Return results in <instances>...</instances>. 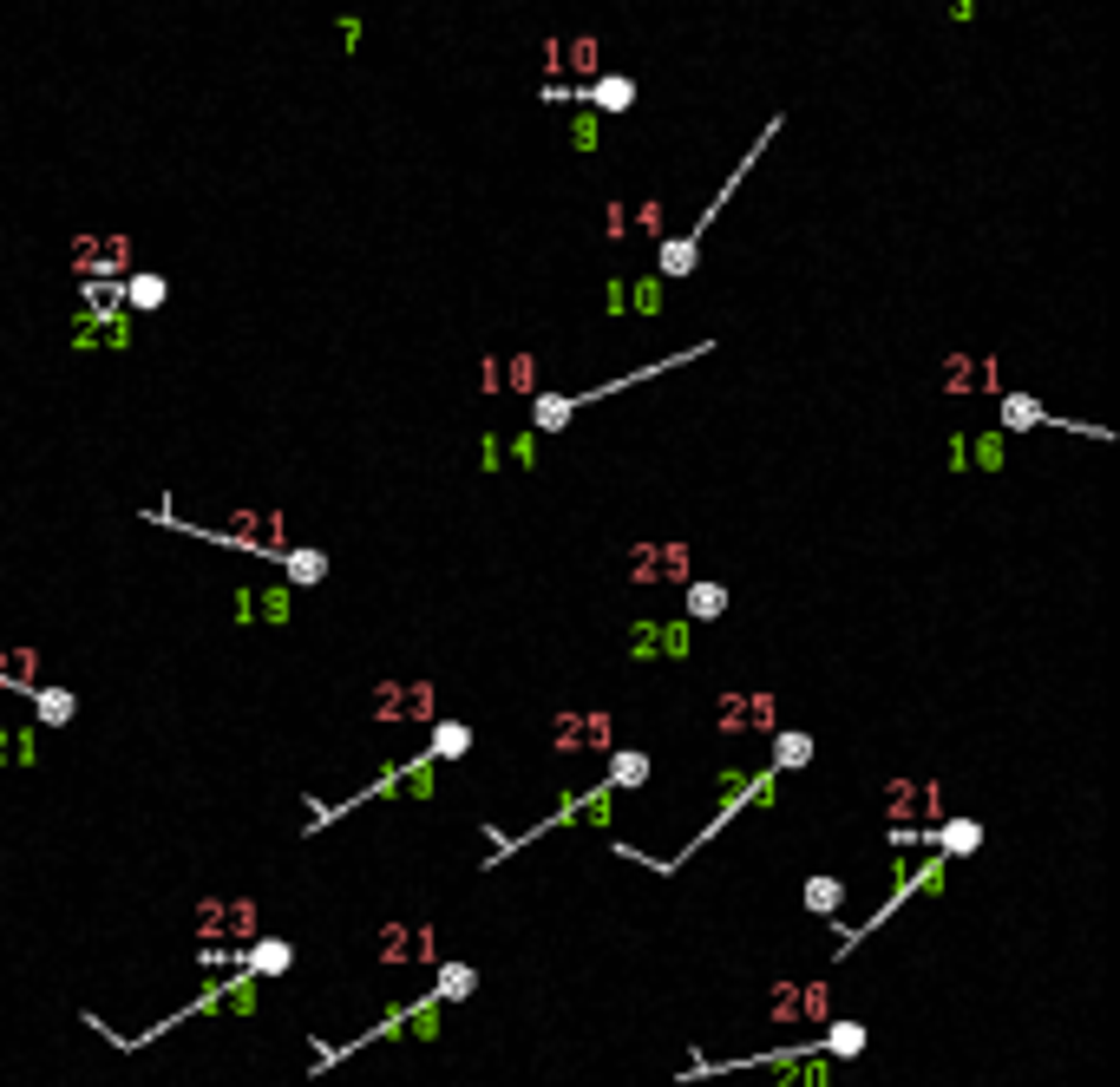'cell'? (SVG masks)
I'll return each mask as SVG.
<instances>
[{
  "instance_id": "d6986e66",
  "label": "cell",
  "mask_w": 1120,
  "mask_h": 1087,
  "mask_svg": "<svg viewBox=\"0 0 1120 1087\" xmlns=\"http://www.w3.org/2000/svg\"><path fill=\"white\" fill-rule=\"evenodd\" d=\"M33 708H40V721H47V727H66L72 714H80V702H72L66 688H33Z\"/></svg>"
},
{
  "instance_id": "44dd1931",
  "label": "cell",
  "mask_w": 1120,
  "mask_h": 1087,
  "mask_svg": "<svg viewBox=\"0 0 1120 1087\" xmlns=\"http://www.w3.org/2000/svg\"><path fill=\"white\" fill-rule=\"evenodd\" d=\"M165 289H171V282H165V276H151V269H144V276H132L119 295H125V308H165Z\"/></svg>"
},
{
  "instance_id": "e0dca14e",
  "label": "cell",
  "mask_w": 1120,
  "mask_h": 1087,
  "mask_svg": "<svg viewBox=\"0 0 1120 1087\" xmlns=\"http://www.w3.org/2000/svg\"><path fill=\"white\" fill-rule=\"evenodd\" d=\"M289 963H295V950H289V944H276V937H269V944H256V950L243 956V969H249V977H282Z\"/></svg>"
},
{
  "instance_id": "4dcf8cb0",
  "label": "cell",
  "mask_w": 1120,
  "mask_h": 1087,
  "mask_svg": "<svg viewBox=\"0 0 1120 1087\" xmlns=\"http://www.w3.org/2000/svg\"><path fill=\"white\" fill-rule=\"evenodd\" d=\"M1002 459V439H977V465H996Z\"/></svg>"
},
{
  "instance_id": "ffe728a7",
  "label": "cell",
  "mask_w": 1120,
  "mask_h": 1087,
  "mask_svg": "<svg viewBox=\"0 0 1120 1087\" xmlns=\"http://www.w3.org/2000/svg\"><path fill=\"white\" fill-rule=\"evenodd\" d=\"M282 570H289V584L308 590V584H322V576H328V557L322 551H282Z\"/></svg>"
},
{
  "instance_id": "3957f363",
  "label": "cell",
  "mask_w": 1120,
  "mask_h": 1087,
  "mask_svg": "<svg viewBox=\"0 0 1120 1087\" xmlns=\"http://www.w3.org/2000/svg\"><path fill=\"white\" fill-rule=\"evenodd\" d=\"M623 570L636 576V584H688V570H694V551L688 544H636V551L623 557Z\"/></svg>"
},
{
  "instance_id": "5b68a950",
  "label": "cell",
  "mask_w": 1120,
  "mask_h": 1087,
  "mask_svg": "<svg viewBox=\"0 0 1120 1087\" xmlns=\"http://www.w3.org/2000/svg\"><path fill=\"white\" fill-rule=\"evenodd\" d=\"M197 537L243 544V551L276 557V564H282V551H289V537H282V518H276V512H237V518H229V531H197Z\"/></svg>"
},
{
  "instance_id": "7402d4cb",
  "label": "cell",
  "mask_w": 1120,
  "mask_h": 1087,
  "mask_svg": "<svg viewBox=\"0 0 1120 1087\" xmlns=\"http://www.w3.org/2000/svg\"><path fill=\"white\" fill-rule=\"evenodd\" d=\"M531 419H537V433H564V426H570V400L564 394H537Z\"/></svg>"
},
{
  "instance_id": "6da1fadb",
  "label": "cell",
  "mask_w": 1120,
  "mask_h": 1087,
  "mask_svg": "<svg viewBox=\"0 0 1120 1087\" xmlns=\"http://www.w3.org/2000/svg\"><path fill=\"white\" fill-rule=\"evenodd\" d=\"M774 721H780V702L766 688H734V694H721L714 714H708L714 734H774Z\"/></svg>"
},
{
  "instance_id": "30bf717a",
  "label": "cell",
  "mask_w": 1120,
  "mask_h": 1087,
  "mask_svg": "<svg viewBox=\"0 0 1120 1087\" xmlns=\"http://www.w3.org/2000/svg\"><path fill=\"white\" fill-rule=\"evenodd\" d=\"M590 819L609 826V787H597V793H584V799H570L564 812H551L545 826H590ZM545 826H537V832H545ZM524 839H531V832H524ZM524 839H512V845H524ZM512 845H492V851H512Z\"/></svg>"
},
{
  "instance_id": "8992f818",
  "label": "cell",
  "mask_w": 1120,
  "mask_h": 1087,
  "mask_svg": "<svg viewBox=\"0 0 1120 1087\" xmlns=\"http://www.w3.org/2000/svg\"><path fill=\"white\" fill-rule=\"evenodd\" d=\"M545 741L564 747V754H570V747H597V754H603V747L616 741V714H609V708H570V714H557V721L545 727Z\"/></svg>"
},
{
  "instance_id": "f1b7e54d",
  "label": "cell",
  "mask_w": 1120,
  "mask_h": 1087,
  "mask_svg": "<svg viewBox=\"0 0 1120 1087\" xmlns=\"http://www.w3.org/2000/svg\"><path fill=\"white\" fill-rule=\"evenodd\" d=\"M466 989H472V969H466V963H452V969H446V983H440V996H466Z\"/></svg>"
},
{
  "instance_id": "8fae6325",
  "label": "cell",
  "mask_w": 1120,
  "mask_h": 1087,
  "mask_svg": "<svg viewBox=\"0 0 1120 1087\" xmlns=\"http://www.w3.org/2000/svg\"><path fill=\"white\" fill-rule=\"evenodd\" d=\"M545 66H551V72H590V80H597V40H590V33L551 40V47H545Z\"/></svg>"
},
{
  "instance_id": "4fadbf2b",
  "label": "cell",
  "mask_w": 1120,
  "mask_h": 1087,
  "mask_svg": "<svg viewBox=\"0 0 1120 1087\" xmlns=\"http://www.w3.org/2000/svg\"><path fill=\"white\" fill-rule=\"evenodd\" d=\"M944 386H950V394H963V386H989V394H996V361L950 355V361H944Z\"/></svg>"
},
{
  "instance_id": "ba28073f",
  "label": "cell",
  "mask_w": 1120,
  "mask_h": 1087,
  "mask_svg": "<svg viewBox=\"0 0 1120 1087\" xmlns=\"http://www.w3.org/2000/svg\"><path fill=\"white\" fill-rule=\"evenodd\" d=\"M545 99H584L597 111H630L636 105V80H623V72H603V80L590 86H545Z\"/></svg>"
},
{
  "instance_id": "cb8c5ba5",
  "label": "cell",
  "mask_w": 1120,
  "mask_h": 1087,
  "mask_svg": "<svg viewBox=\"0 0 1120 1087\" xmlns=\"http://www.w3.org/2000/svg\"><path fill=\"white\" fill-rule=\"evenodd\" d=\"M937 845L950 851V859H963V851H977V845H983V826H977V819H950V826L937 832Z\"/></svg>"
},
{
  "instance_id": "7c38bea8",
  "label": "cell",
  "mask_w": 1120,
  "mask_h": 1087,
  "mask_svg": "<svg viewBox=\"0 0 1120 1087\" xmlns=\"http://www.w3.org/2000/svg\"><path fill=\"white\" fill-rule=\"evenodd\" d=\"M630 642H636L642 662H649V655H669V662H675V655H688V629H682V623H642Z\"/></svg>"
},
{
  "instance_id": "f546056e",
  "label": "cell",
  "mask_w": 1120,
  "mask_h": 1087,
  "mask_svg": "<svg viewBox=\"0 0 1120 1087\" xmlns=\"http://www.w3.org/2000/svg\"><path fill=\"white\" fill-rule=\"evenodd\" d=\"M603 229H609V243H623V229H630V210H623V204H609V210H603Z\"/></svg>"
},
{
  "instance_id": "7a4b0ae2",
  "label": "cell",
  "mask_w": 1120,
  "mask_h": 1087,
  "mask_svg": "<svg viewBox=\"0 0 1120 1087\" xmlns=\"http://www.w3.org/2000/svg\"><path fill=\"white\" fill-rule=\"evenodd\" d=\"M374 721H440V688L433 681H380L374 688Z\"/></svg>"
},
{
  "instance_id": "484cf974",
  "label": "cell",
  "mask_w": 1120,
  "mask_h": 1087,
  "mask_svg": "<svg viewBox=\"0 0 1120 1087\" xmlns=\"http://www.w3.org/2000/svg\"><path fill=\"white\" fill-rule=\"evenodd\" d=\"M806 760H813V734H780V741H774V773L806 766Z\"/></svg>"
},
{
  "instance_id": "ac0fdd59",
  "label": "cell",
  "mask_w": 1120,
  "mask_h": 1087,
  "mask_svg": "<svg viewBox=\"0 0 1120 1087\" xmlns=\"http://www.w3.org/2000/svg\"><path fill=\"white\" fill-rule=\"evenodd\" d=\"M688 616H694V623L727 616V584H688Z\"/></svg>"
},
{
  "instance_id": "4316f807",
  "label": "cell",
  "mask_w": 1120,
  "mask_h": 1087,
  "mask_svg": "<svg viewBox=\"0 0 1120 1087\" xmlns=\"http://www.w3.org/2000/svg\"><path fill=\"white\" fill-rule=\"evenodd\" d=\"M1049 413H1041L1029 394H1002V426H1041Z\"/></svg>"
},
{
  "instance_id": "9a60e30c",
  "label": "cell",
  "mask_w": 1120,
  "mask_h": 1087,
  "mask_svg": "<svg viewBox=\"0 0 1120 1087\" xmlns=\"http://www.w3.org/2000/svg\"><path fill=\"white\" fill-rule=\"evenodd\" d=\"M512 386V394H537V361L531 355H512V361H492V394Z\"/></svg>"
},
{
  "instance_id": "2e32d148",
  "label": "cell",
  "mask_w": 1120,
  "mask_h": 1087,
  "mask_svg": "<svg viewBox=\"0 0 1120 1087\" xmlns=\"http://www.w3.org/2000/svg\"><path fill=\"white\" fill-rule=\"evenodd\" d=\"M642 780H649V754L616 747V754H609V793H616V787H642Z\"/></svg>"
},
{
  "instance_id": "83f0119b",
  "label": "cell",
  "mask_w": 1120,
  "mask_h": 1087,
  "mask_svg": "<svg viewBox=\"0 0 1120 1087\" xmlns=\"http://www.w3.org/2000/svg\"><path fill=\"white\" fill-rule=\"evenodd\" d=\"M832 1048H839V1055H852V1048H865V1029H859V1022H839V1029H832Z\"/></svg>"
},
{
  "instance_id": "277c9868",
  "label": "cell",
  "mask_w": 1120,
  "mask_h": 1087,
  "mask_svg": "<svg viewBox=\"0 0 1120 1087\" xmlns=\"http://www.w3.org/2000/svg\"><path fill=\"white\" fill-rule=\"evenodd\" d=\"M132 269V237H86L72 243V276L80 282H125Z\"/></svg>"
},
{
  "instance_id": "d4e9b609",
  "label": "cell",
  "mask_w": 1120,
  "mask_h": 1087,
  "mask_svg": "<svg viewBox=\"0 0 1120 1087\" xmlns=\"http://www.w3.org/2000/svg\"><path fill=\"white\" fill-rule=\"evenodd\" d=\"M839 904H845V884L839 878H813V884H806V911H813V917H832Z\"/></svg>"
},
{
  "instance_id": "603a6c76",
  "label": "cell",
  "mask_w": 1120,
  "mask_h": 1087,
  "mask_svg": "<svg viewBox=\"0 0 1120 1087\" xmlns=\"http://www.w3.org/2000/svg\"><path fill=\"white\" fill-rule=\"evenodd\" d=\"M237 616H269V623H289V590H269V597H237Z\"/></svg>"
},
{
  "instance_id": "52a82bcc",
  "label": "cell",
  "mask_w": 1120,
  "mask_h": 1087,
  "mask_svg": "<svg viewBox=\"0 0 1120 1087\" xmlns=\"http://www.w3.org/2000/svg\"><path fill=\"white\" fill-rule=\"evenodd\" d=\"M380 956H387V963H433V956H440V930H433V924L394 917L387 930H380Z\"/></svg>"
},
{
  "instance_id": "5bb4252c",
  "label": "cell",
  "mask_w": 1120,
  "mask_h": 1087,
  "mask_svg": "<svg viewBox=\"0 0 1120 1087\" xmlns=\"http://www.w3.org/2000/svg\"><path fill=\"white\" fill-rule=\"evenodd\" d=\"M472 754V727L466 721H433V747H427V760L440 766V760H466Z\"/></svg>"
},
{
  "instance_id": "9c48e42d",
  "label": "cell",
  "mask_w": 1120,
  "mask_h": 1087,
  "mask_svg": "<svg viewBox=\"0 0 1120 1087\" xmlns=\"http://www.w3.org/2000/svg\"><path fill=\"white\" fill-rule=\"evenodd\" d=\"M884 806H892L898 826H904V819H937V812H944V793L924 787V780H892V787H884Z\"/></svg>"
}]
</instances>
